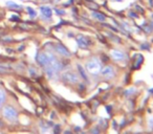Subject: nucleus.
Returning <instances> with one entry per match:
<instances>
[{"label": "nucleus", "mask_w": 153, "mask_h": 134, "mask_svg": "<svg viewBox=\"0 0 153 134\" xmlns=\"http://www.w3.org/2000/svg\"><path fill=\"white\" fill-rule=\"evenodd\" d=\"M76 42H78L79 46L82 47V48H86V47L89 45V41H88L84 36H79V37H78V38H76Z\"/></svg>", "instance_id": "nucleus-6"}, {"label": "nucleus", "mask_w": 153, "mask_h": 134, "mask_svg": "<svg viewBox=\"0 0 153 134\" xmlns=\"http://www.w3.org/2000/svg\"><path fill=\"white\" fill-rule=\"evenodd\" d=\"M56 13H57L58 15H64L65 12H62V11H60V10H56Z\"/></svg>", "instance_id": "nucleus-17"}, {"label": "nucleus", "mask_w": 153, "mask_h": 134, "mask_svg": "<svg viewBox=\"0 0 153 134\" xmlns=\"http://www.w3.org/2000/svg\"><path fill=\"white\" fill-rule=\"evenodd\" d=\"M19 16H16V15H14V16H12L11 17V20H14V21H19Z\"/></svg>", "instance_id": "nucleus-16"}, {"label": "nucleus", "mask_w": 153, "mask_h": 134, "mask_svg": "<svg viewBox=\"0 0 153 134\" xmlns=\"http://www.w3.org/2000/svg\"><path fill=\"white\" fill-rule=\"evenodd\" d=\"M87 70L91 73H94V75L98 73L99 71L101 70L100 63H99L98 61H96V60H92V61L88 62L87 63Z\"/></svg>", "instance_id": "nucleus-3"}, {"label": "nucleus", "mask_w": 153, "mask_h": 134, "mask_svg": "<svg viewBox=\"0 0 153 134\" xmlns=\"http://www.w3.org/2000/svg\"><path fill=\"white\" fill-rule=\"evenodd\" d=\"M11 70V67L7 64H1L0 63V73H9Z\"/></svg>", "instance_id": "nucleus-10"}, {"label": "nucleus", "mask_w": 153, "mask_h": 134, "mask_svg": "<svg viewBox=\"0 0 153 134\" xmlns=\"http://www.w3.org/2000/svg\"><path fill=\"white\" fill-rule=\"evenodd\" d=\"M40 11H41V14L43 16H45L46 18H51V15H53V11L49 7H40Z\"/></svg>", "instance_id": "nucleus-7"}, {"label": "nucleus", "mask_w": 153, "mask_h": 134, "mask_svg": "<svg viewBox=\"0 0 153 134\" xmlns=\"http://www.w3.org/2000/svg\"><path fill=\"white\" fill-rule=\"evenodd\" d=\"M111 56H112L115 60H123L124 57H125L124 53H121V51H119V50H113L112 53H111Z\"/></svg>", "instance_id": "nucleus-8"}, {"label": "nucleus", "mask_w": 153, "mask_h": 134, "mask_svg": "<svg viewBox=\"0 0 153 134\" xmlns=\"http://www.w3.org/2000/svg\"><path fill=\"white\" fill-rule=\"evenodd\" d=\"M26 11H27V13L30 14V16L32 18H34V17H36V16H37V12L35 11L34 9H32L30 7H26Z\"/></svg>", "instance_id": "nucleus-13"}, {"label": "nucleus", "mask_w": 153, "mask_h": 134, "mask_svg": "<svg viewBox=\"0 0 153 134\" xmlns=\"http://www.w3.org/2000/svg\"><path fill=\"white\" fill-rule=\"evenodd\" d=\"M0 134H3V133H1V132H0Z\"/></svg>", "instance_id": "nucleus-18"}, {"label": "nucleus", "mask_w": 153, "mask_h": 134, "mask_svg": "<svg viewBox=\"0 0 153 134\" xmlns=\"http://www.w3.org/2000/svg\"><path fill=\"white\" fill-rule=\"evenodd\" d=\"M92 17L96 18L99 21H105V20H106V17H105L103 14L98 13V12H94V13H92Z\"/></svg>", "instance_id": "nucleus-9"}, {"label": "nucleus", "mask_w": 153, "mask_h": 134, "mask_svg": "<svg viewBox=\"0 0 153 134\" xmlns=\"http://www.w3.org/2000/svg\"><path fill=\"white\" fill-rule=\"evenodd\" d=\"M79 70H80V73H82V77L84 78V79H86V75H85V73H84V70H83V68H82L81 66H79Z\"/></svg>", "instance_id": "nucleus-15"}, {"label": "nucleus", "mask_w": 153, "mask_h": 134, "mask_svg": "<svg viewBox=\"0 0 153 134\" xmlns=\"http://www.w3.org/2000/svg\"><path fill=\"white\" fill-rule=\"evenodd\" d=\"M4 101H5V93L2 89H0V106L4 103Z\"/></svg>", "instance_id": "nucleus-14"}, {"label": "nucleus", "mask_w": 153, "mask_h": 134, "mask_svg": "<svg viewBox=\"0 0 153 134\" xmlns=\"http://www.w3.org/2000/svg\"><path fill=\"white\" fill-rule=\"evenodd\" d=\"M63 79L68 83H76L78 82V76L72 73H66L63 76Z\"/></svg>", "instance_id": "nucleus-4"}, {"label": "nucleus", "mask_w": 153, "mask_h": 134, "mask_svg": "<svg viewBox=\"0 0 153 134\" xmlns=\"http://www.w3.org/2000/svg\"><path fill=\"white\" fill-rule=\"evenodd\" d=\"M3 116L10 121H15L18 118V113L16 111V109L12 106H5L3 108Z\"/></svg>", "instance_id": "nucleus-2"}, {"label": "nucleus", "mask_w": 153, "mask_h": 134, "mask_svg": "<svg viewBox=\"0 0 153 134\" xmlns=\"http://www.w3.org/2000/svg\"><path fill=\"white\" fill-rule=\"evenodd\" d=\"M7 7H12V9H16V10H21L22 9V7L21 5H19V4H17V3H15L14 1H7Z\"/></svg>", "instance_id": "nucleus-12"}, {"label": "nucleus", "mask_w": 153, "mask_h": 134, "mask_svg": "<svg viewBox=\"0 0 153 134\" xmlns=\"http://www.w3.org/2000/svg\"><path fill=\"white\" fill-rule=\"evenodd\" d=\"M103 75L107 76V77H112L113 76V69L111 67H106L103 69Z\"/></svg>", "instance_id": "nucleus-11"}, {"label": "nucleus", "mask_w": 153, "mask_h": 134, "mask_svg": "<svg viewBox=\"0 0 153 134\" xmlns=\"http://www.w3.org/2000/svg\"><path fill=\"white\" fill-rule=\"evenodd\" d=\"M55 48H56V50H57V53H59L60 55L65 56V57H69L70 56V53L62 44H56Z\"/></svg>", "instance_id": "nucleus-5"}, {"label": "nucleus", "mask_w": 153, "mask_h": 134, "mask_svg": "<svg viewBox=\"0 0 153 134\" xmlns=\"http://www.w3.org/2000/svg\"><path fill=\"white\" fill-rule=\"evenodd\" d=\"M56 58L53 53H41L37 57V61L41 66H47L48 64H51V62L56 61Z\"/></svg>", "instance_id": "nucleus-1"}]
</instances>
